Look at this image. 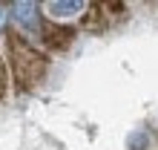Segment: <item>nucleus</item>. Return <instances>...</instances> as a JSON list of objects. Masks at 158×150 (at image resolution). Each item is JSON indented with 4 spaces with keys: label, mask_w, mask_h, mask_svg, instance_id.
<instances>
[{
    "label": "nucleus",
    "mask_w": 158,
    "mask_h": 150,
    "mask_svg": "<svg viewBox=\"0 0 158 150\" xmlns=\"http://www.w3.org/2000/svg\"><path fill=\"white\" fill-rule=\"evenodd\" d=\"M12 17L20 23V29L38 35L43 32V20H40V6L32 3V0H23V3H12Z\"/></svg>",
    "instance_id": "f257e3e1"
},
{
    "label": "nucleus",
    "mask_w": 158,
    "mask_h": 150,
    "mask_svg": "<svg viewBox=\"0 0 158 150\" xmlns=\"http://www.w3.org/2000/svg\"><path fill=\"white\" fill-rule=\"evenodd\" d=\"M46 9H49V15H55V17H72V15H78L83 9V0H55V3H49Z\"/></svg>",
    "instance_id": "f03ea898"
},
{
    "label": "nucleus",
    "mask_w": 158,
    "mask_h": 150,
    "mask_svg": "<svg viewBox=\"0 0 158 150\" xmlns=\"http://www.w3.org/2000/svg\"><path fill=\"white\" fill-rule=\"evenodd\" d=\"M9 20H12V6H3V3H0V32H6Z\"/></svg>",
    "instance_id": "7ed1b4c3"
}]
</instances>
